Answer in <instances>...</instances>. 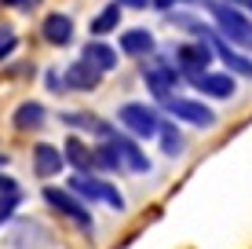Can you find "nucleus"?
<instances>
[{"label": "nucleus", "instance_id": "1", "mask_svg": "<svg viewBox=\"0 0 252 249\" xmlns=\"http://www.w3.org/2000/svg\"><path fill=\"white\" fill-rule=\"evenodd\" d=\"M208 15L216 19V30L227 44L241 48V51H252V19L241 11L238 4H227V0H205Z\"/></svg>", "mask_w": 252, "mask_h": 249}, {"label": "nucleus", "instance_id": "2", "mask_svg": "<svg viewBox=\"0 0 252 249\" xmlns=\"http://www.w3.org/2000/svg\"><path fill=\"white\" fill-rule=\"evenodd\" d=\"M117 121L128 128V136H135V140H154V136L161 132V117L154 107H146V103H121L117 107Z\"/></svg>", "mask_w": 252, "mask_h": 249}, {"label": "nucleus", "instance_id": "3", "mask_svg": "<svg viewBox=\"0 0 252 249\" xmlns=\"http://www.w3.org/2000/svg\"><path fill=\"white\" fill-rule=\"evenodd\" d=\"M40 194H44V202L59 216H66L69 224H77L81 231H92V213H88V205H84V198H77L73 191H63V187H44Z\"/></svg>", "mask_w": 252, "mask_h": 249}, {"label": "nucleus", "instance_id": "4", "mask_svg": "<svg viewBox=\"0 0 252 249\" xmlns=\"http://www.w3.org/2000/svg\"><path fill=\"white\" fill-rule=\"evenodd\" d=\"M69 191L77 194V198H88V202H106L110 209H125V198L117 194L114 183H106V179H99V173H77L69 179Z\"/></svg>", "mask_w": 252, "mask_h": 249}, {"label": "nucleus", "instance_id": "5", "mask_svg": "<svg viewBox=\"0 0 252 249\" xmlns=\"http://www.w3.org/2000/svg\"><path fill=\"white\" fill-rule=\"evenodd\" d=\"M179 77L183 73L176 70V63H164V59H150V63L143 66V84L150 88V96L161 99V103H168L172 96H176Z\"/></svg>", "mask_w": 252, "mask_h": 249}, {"label": "nucleus", "instance_id": "6", "mask_svg": "<svg viewBox=\"0 0 252 249\" xmlns=\"http://www.w3.org/2000/svg\"><path fill=\"white\" fill-rule=\"evenodd\" d=\"M212 59H216V51H212V44H208V40L179 44V48H176V70L194 81V77L208 73V63H212Z\"/></svg>", "mask_w": 252, "mask_h": 249}, {"label": "nucleus", "instance_id": "7", "mask_svg": "<svg viewBox=\"0 0 252 249\" xmlns=\"http://www.w3.org/2000/svg\"><path fill=\"white\" fill-rule=\"evenodd\" d=\"M164 110H168L176 121H187L194 128H212L216 125V114L205 107V99H190V96H172L164 103Z\"/></svg>", "mask_w": 252, "mask_h": 249}, {"label": "nucleus", "instance_id": "8", "mask_svg": "<svg viewBox=\"0 0 252 249\" xmlns=\"http://www.w3.org/2000/svg\"><path fill=\"white\" fill-rule=\"evenodd\" d=\"M205 40L212 44L216 55H220L223 63H227V73H234V77H249V81H252V59L245 55V51H238L234 44H227L223 37H216L212 30H208V37H205Z\"/></svg>", "mask_w": 252, "mask_h": 249}, {"label": "nucleus", "instance_id": "9", "mask_svg": "<svg viewBox=\"0 0 252 249\" xmlns=\"http://www.w3.org/2000/svg\"><path fill=\"white\" fill-rule=\"evenodd\" d=\"M194 88L201 92V96H208V99H230L234 92H238V81H234V73H216V70H208V73H201V77H194Z\"/></svg>", "mask_w": 252, "mask_h": 249}, {"label": "nucleus", "instance_id": "10", "mask_svg": "<svg viewBox=\"0 0 252 249\" xmlns=\"http://www.w3.org/2000/svg\"><path fill=\"white\" fill-rule=\"evenodd\" d=\"M63 158L69 169H77V173H99V165H95V147L81 140V136H69L63 143Z\"/></svg>", "mask_w": 252, "mask_h": 249}, {"label": "nucleus", "instance_id": "11", "mask_svg": "<svg viewBox=\"0 0 252 249\" xmlns=\"http://www.w3.org/2000/svg\"><path fill=\"white\" fill-rule=\"evenodd\" d=\"M63 169H66V158H63V150H59L55 143H37V147H33V173L40 179L59 176Z\"/></svg>", "mask_w": 252, "mask_h": 249}, {"label": "nucleus", "instance_id": "12", "mask_svg": "<svg viewBox=\"0 0 252 249\" xmlns=\"http://www.w3.org/2000/svg\"><path fill=\"white\" fill-rule=\"evenodd\" d=\"M114 147L121 154V165L125 169H132V173H150V158H146V150L139 147V140L135 136H114Z\"/></svg>", "mask_w": 252, "mask_h": 249}, {"label": "nucleus", "instance_id": "13", "mask_svg": "<svg viewBox=\"0 0 252 249\" xmlns=\"http://www.w3.org/2000/svg\"><path fill=\"white\" fill-rule=\"evenodd\" d=\"M63 77H66V88L69 92H95V88H99V81H102V73L95 70L92 63H84V59L69 63Z\"/></svg>", "mask_w": 252, "mask_h": 249}, {"label": "nucleus", "instance_id": "14", "mask_svg": "<svg viewBox=\"0 0 252 249\" xmlns=\"http://www.w3.org/2000/svg\"><path fill=\"white\" fill-rule=\"evenodd\" d=\"M40 33H44V40L48 44H55V48H66L69 40H73V19L63 11H51L44 26H40Z\"/></svg>", "mask_w": 252, "mask_h": 249}, {"label": "nucleus", "instance_id": "15", "mask_svg": "<svg viewBox=\"0 0 252 249\" xmlns=\"http://www.w3.org/2000/svg\"><path fill=\"white\" fill-rule=\"evenodd\" d=\"M48 121V110H44V103H37V99H26L15 107V114H11V125L19 128V132H33V128H40Z\"/></svg>", "mask_w": 252, "mask_h": 249}, {"label": "nucleus", "instance_id": "16", "mask_svg": "<svg viewBox=\"0 0 252 249\" xmlns=\"http://www.w3.org/2000/svg\"><path fill=\"white\" fill-rule=\"evenodd\" d=\"M121 51H125V55H135V59L154 55V33L146 30V26L125 30V33H121Z\"/></svg>", "mask_w": 252, "mask_h": 249}, {"label": "nucleus", "instance_id": "17", "mask_svg": "<svg viewBox=\"0 0 252 249\" xmlns=\"http://www.w3.org/2000/svg\"><path fill=\"white\" fill-rule=\"evenodd\" d=\"M81 59H84V63H92L99 73H110V70L117 66V48H110L106 40H88Z\"/></svg>", "mask_w": 252, "mask_h": 249}, {"label": "nucleus", "instance_id": "18", "mask_svg": "<svg viewBox=\"0 0 252 249\" xmlns=\"http://www.w3.org/2000/svg\"><path fill=\"white\" fill-rule=\"evenodd\" d=\"M63 121L73 125V128H84V132H95V136H102V140H114V136H117L114 125L99 121L95 114H63Z\"/></svg>", "mask_w": 252, "mask_h": 249}, {"label": "nucleus", "instance_id": "19", "mask_svg": "<svg viewBox=\"0 0 252 249\" xmlns=\"http://www.w3.org/2000/svg\"><path fill=\"white\" fill-rule=\"evenodd\" d=\"M121 11H125V7H121L117 0H114V4H106V7H102V11L92 19V33H95V37H102V33H114L117 22H121Z\"/></svg>", "mask_w": 252, "mask_h": 249}, {"label": "nucleus", "instance_id": "20", "mask_svg": "<svg viewBox=\"0 0 252 249\" xmlns=\"http://www.w3.org/2000/svg\"><path fill=\"white\" fill-rule=\"evenodd\" d=\"M158 140H161V150L168 154V158H179V154L187 150V143H183V132H179L176 125H168V121H161V132H158Z\"/></svg>", "mask_w": 252, "mask_h": 249}, {"label": "nucleus", "instance_id": "21", "mask_svg": "<svg viewBox=\"0 0 252 249\" xmlns=\"http://www.w3.org/2000/svg\"><path fill=\"white\" fill-rule=\"evenodd\" d=\"M95 165H99V173H117V169H125V165H121V154L114 147V140H102L99 147H95Z\"/></svg>", "mask_w": 252, "mask_h": 249}, {"label": "nucleus", "instance_id": "22", "mask_svg": "<svg viewBox=\"0 0 252 249\" xmlns=\"http://www.w3.org/2000/svg\"><path fill=\"white\" fill-rule=\"evenodd\" d=\"M19 202H22V187L0 191V224H7V220H11V213L19 209Z\"/></svg>", "mask_w": 252, "mask_h": 249}, {"label": "nucleus", "instance_id": "23", "mask_svg": "<svg viewBox=\"0 0 252 249\" xmlns=\"http://www.w3.org/2000/svg\"><path fill=\"white\" fill-rule=\"evenodd\" d=\"M19 48V37H15V30L11 26H0V63H4L11 51Z\"/></svg>", "mask_w": 252, "mask_h": 249}, {"label": "nucleus", "instance_id": "24", "mask_svg": "<svg viewBox=\"0 0 252 249\" xmlns=\"http://www.w3.org/2000/svg\"><path fill=\"white\" fill-rule=\"evenodd\" d=\"M48 92H66V77L63 73H59V70H48Z\"/></svg>", "mask_w": 252, "mask_h": 249}, {"label": "nucleus", "instance_id": "25", "mask_svg": "<svg viewBox=\"0 0 252 249\" xmlns=\"http://www.w3.org/2000/svg\"><path fill=\"white\" fill-rule=\"evenodd\" d=\"M0 4L19 7V11H33V7H40V0H0Z\"/></svg>", "mask_w": 252, "mask_h": 249}, {"label": "nucleus", "instance_id": "26", "mask_svg": "<svg viewBox=\"0 0 252 249\" xmlns=\"http://www.w3.org/2000/svg\"><path fill=\"white\" fill-rule=\"evenodd\" d=\"M117 4H121V7H132V11H143L150 0H117Z\"/></svg>", "mask_w": 252, "mask_h": 249}, {"label": "nucleus", "instance_id": "27", "mask_svg": "<svg viewBox=\"0 0 252 249\" xmlns=\"http://www.w3.org/2000/svg\"><path fill=\"white\" fill-rule=\"evenodd\" d=\"M150 4H154V7H158V11H172V7H176V4H179V0H150Z\"/></svg>", "mask_w": 252, "mask_h": 249}, {"label": "nucleus", "instance_id": "28", "mask_svg": "<svg viewBox=\"0 0 252 249\" xmlns=\"http://www.w3.org/2000/svg\"><path fill=\"white\" fill-rule=\"evenodd\" d=\"M11 187H19V183H15L11 176H4V173H0V191H11Z\"/></svg>", "mask_w": 252, "mask_h": 249}, {"label": "nucleus", "instance_id": "29", "mask_svg": "<svg viewBox=\"0 0 252 249\" xmlns=\"http://www.w3.org/2000/svg\"><path fill=\"white\" fill-rule=\"evenodd\" d=\"M0 165H7V154H0Z\"/></svg>", "mask_w": 252, "mask_h": 249}, {"label": "nucleus", "instance_id": "30", "mask_svg": "<svg viewBox=\"0 0 252 249\" xmlns=\"http://www.w3.org/2000/svg\"><path fill=\"white\" fill-rule=\"evenodd\" d=\"M227 4H241V0H227Z\"/></svg>", "mask_w": 252, "mask_h": 249}]
</instances>
